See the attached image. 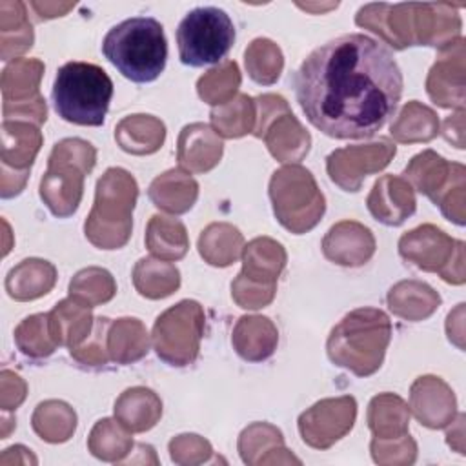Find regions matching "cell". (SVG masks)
<instances>
[{"mask_svg":"<svg viewBox=\"0 0 466 466\" xmlns=\"http://www.w3.org/2000/svg\"><path fill=\"white\" fill-rule=\"evenodd\" d=\"M306 118L333 138L373 137L393 116L402 73L377 40L350 33L313 49L293 76Z\"/></svg>","mask_w":466,"mask_h":466,"instance_id":"obj_1","label":"cell"},{"mask_svg":"<svg viewBox=\"0 0 466 466\" xmlns=\"http://www.w3.org/2000/svg\"><path fill=\"white\" fill-rule=\"evenodd\" d=\"M102 53L127 80L153 82L166 67L164 27L151 16L127 18L107 31L102 40Z\"/></svg>","mask_w":466,"mask_h":466,"instance_id":"obj_2","label":"cell"},{"mask_svg":"<svg viewBox=\"0 0 466 466\" xmlns=\"http://www.w3.org/2000/svg\"><path fill=\"white\" fill-rule=\"evenodd\" d=\"M390 339L388 315L377 308H359L331 329L326 350L333 364L359 377H368L382 366Z\"/></svg>","mask_w":466,"mask_h":466,"instance_id":"obj_3","label":"cell"},{"mask_svg":"<svg viewBox=\"0 0 466 466\" xmlns=\"http://www.w3.org/2000/svg\"><path fill=\"white\" fill-rule=\"evenodd\" d=\"M138 186L122 167H109L96 182L95 204L84 224L87 240L100 249H118L131 235Z\"/></svg>","mask_w":466,"mask_h":466,"instance_id":"obj_4","label":"cell"},{"mask_svg":"<svg viewBox=\"0 0 466 466\" xmlns=\"http://www.w3.org/2000/svg\"><path fill=\"white\" fill-rule=\"evenodd\" d=\"M113 96L107 73L89 62H67L56 71L53 84L55 111L76 126H102Z\"/></svg>","mask_w":466,"mask_h":466,"instance_id":"obj_5","label":"cell"},{"mask_svg":"<svg viewBox=\"0 0 466 466\" xmlns=\"http://www.w3.org/2000/svg\"><path fill=\"white\" fill-rule=\"evenodd\" d=\"M95 160V147L82 138H64L55 144L40 180V197L55 217L66 218L78 209L84 177L91 173Z\"/></svg>","mask_w":466,"mask_h":466,"instance_id":"obj_6","label":"cell"},{"mask_svg":"<svg viewBox=\"0 0 466 466\" xmlns=\"http://www.w3.org/2000/svg\"><path fill=\"white\" fill-rule=\"evenodd\" d=\"M269 198L277 220L297 235L313 229L326 209L324 195L313 175L299 164L284 166L273 173Z\"/></svg>","mask_w":466,"mask_h":466,"instance_id":"obj_7","label":"cell"},{"mask_svg":"<svg viewBox=\"0 0 466 466\" xmlns=\"http://www.w3.org/2000/svg\"><path fill=\"white\" fill-rule=\"evenodd\" d=\"M235 42V25L224 9L206 5L189 11L178 24L180 62L202 67L220 62Z\"/></svg>","mask_w":466,"mask_h":466,"instance_id":"obj_8","label":"cell"},{"mask_svg":"<svg viewBox=\"0 0 466 466\" xmlns=\"http://www.w3.org/2000/svg\"><path fill=\"white\" fill-rule=\"evenodd\" d=\"M404 178L426 195L435 206H441L442 215L455 222L464 224V189L466 169L462 164L448 162L431 149L415 155L404 169Z\"/></svg>","mask_w":466,"mask_h":466,"instance_id":"obj_9","label":"cell"},{"mask_svg":"<svg viewBox=\"0 0 466 466\" xmlns=\"http://www.w3.org/2000/svg\"><path fill=\"white\" fill-rule=\"evenodd\" d=\"M204 309L197 300H180L153 324V348L169 366H189L197 360L200 351V339L204 333Z\"/></svg>","mask_w":466,"mask_h":466,"instance_id":"obj_10","label":"cell"},{"mask_svg":"<svg viewBox=\"0 0 466 466\" xmlns=\"http://www.w3.org/2000/svg\"><path fill=\"white\" fill-rule=\"evenodd\" d=\"M257 122L253 135L264 138L269 153L280 162H299L309 151L311 137L291 113L280 95H260L255 98Z\"/></svg>","mask_w":466,"mask_h":466,"instance_id":"obj_11","label":"cell"},{"mask_svg":"<svg viewBox=\"0 0 466 466\" xmlns=\"http://www.w3.org/2000/svg\"><path fill=\"white\" fill-rule=\"evenodd\" d=\"M44 64L36 58H15L2 71V96L5 120L25 118L42 124L47 118L46 100L38 93Z\"/></svg>","mask_w":466,"mask_h":466,"instance_id":"obj_12","label":"cell"},{"mask_svg":"<svg viewBox=\"0 0 466 466\" xmlns=\"http://www.w3.org/2000/svg\"><path fill=\"white\" fill-rule=\"evenodd\" d=\"M397 147L388 138L371 144H359L335 149L326 158L329 178L344 191H359L362 180L384 169L395 157Z\"/></svg>","mask_w":466,"mask_h":466,"instance_id":"obj_13","label":"cell"},{"mask_svg":"<svg viewBox=\"0 0 466 466\" xmlns=\"http://www.w3.org/2000/svg\"><path fill=\"white\" fill-rule=\"evenodd\" d=\"M355 417L357 402L353 397L324 399L299 417V431L308 446L326 450L353 428Z\"/></svg>","mask_w":466,"mask_h":466,"instance_id":"obj_14","label":"cell"},{"mask_svg":"<svg viewBox=\"0 0 466 466\" xmlns=\"http://www.w3.org/2000/svg\"><path fill=\"white\" fill-rule=\"evenodd\" d=\"M462 240H453L433 224H422L399 240V253L422 271L442 275L455 257Z\"/></svg>","mask_w":466,"mask_h":466,"instance_id":"obj_15","label":"cell"},{"mask_svg":"<svg viewBox=\"0 0 466 466\" xmlns=\"http://www.w3.org/2000/svg\"><path fill=\"white\" fill-rule=\"evenodd\" d=\"M355 24L373 31L393 49L417 46L415 4H368L359 9Z\"/></svg>","mask_w":466,"mask_h":466,"instance_id":"obj_16","label":"cell"},{"mask_svg":"<svg viewBox=\"0 0 466 466\" xmlns=\"http://www.w3.org/2000/svg\"><path fill=\"white\" fill-rule=\"evenodd\" d=\"M430 98L441 107L464 109V40L457 38L444 49L426 80Z\"/></svg>","mask_w":466,"mask_h":466,"instance_id":"obj_17","label":"cell"},{"mask_svg":"<svg viewBox=\"0 0 466 466\" xmlns=\"http://www.w3.org/2000/svg\"><path fill=\"white\" fill-rule=\"evenodd\" d=\"M410 408L417 420L431 430L444 428L455 417V395L439 377H419L410 390Z\"/></svg>","mask_w":466,"mask_h":466,"instance_id":"obj_18","label":"cell"},{"mask_svg":"<svg viewBox=\"0 0 466 466\" xmlns=\"http://www.w3.org/2000/svg\"><path fill=\"white\" fill-rule=\"evenodd\" d=\"M366 206L375 220L386 226H400L415 213L417 200L411 184L404 177H380L366 200Z\"/></svg>","mask_w":466,"mask_h":466,"instance_id":"obj_19","label":"cell"},{"mask_svg":"<svg viewBox=\"0 0 466 466\" xmlns=\"http://www.w3.org/2000/svg\"><path fill=\"white\" fill-rule=\"evenodd\" d=\"M322 253L339 266H362L375 253L373 233L360 222L342 220L329 228L322 240Z\"/></svg>","mask_w":466,"mask_h":466,"instance_id":"obj_20","label":"cell"},{"mask_svg":"<svg viewBox=\"0 0 466 466\" xmlns=\"http://www.w3.org/2000/svg\"><path fill=\"white\" fill-rule=\"evenodd\" d=\"M224 144L217 131L208 124L195 122L184 126L178 135L177 160L182 169L191 173H206L222 158Z\"/></svg>","mask_w":466,"mask_h":466,"instance_id":"obj_21","label":"cell"},{"mask_svg":"<svg viewBox=\"0 0 466 466\" xmlns=\"http://www.w3.org/2000/svg\"><path fill=\"white\" fill-rule=\"evenodd\" d=\"M461 33V16L451 4H415L417 46L444 49Z\"/></svg>","mask_w":466,"mask_h":466,"instance_id":"obj_22","label":"cell"},{"mask_svg":"<svg viewBox=\"0 0 466 466\" xmlns=\"http://www.w3.org/2000/svg\"><path fill=\"white\" fill-rule=\"evenodd\" d=\"M231 342L235 351L248 362H260L269 359L279 342L275 324L262 315L240 317L233 328Z\"/></svg>","mask_w":466,"mask_h":466,"instance_id":"obj_23","label":"cell"},{"mask_svg":"<svg viewBox=\"0 0 466 466\" xmlns=\"http://www.w3.org/2000/svg\"><path fill=\"white\" fill-rule=\"evenodd\" d=\"M49 331L58 346H67L69 350L80 346L93 331L95 319L91 308L75 300L64 299L47 313Z\"/></svg>","mask_w":466,"mask_h":466,"instance_id":"obj_24","label":"cell"},{"mask_svg":"<svg viewBox=\"0 0 466 466\" xmlns=\"http://www.w3.org/2000/svg\"><path fill=\"white\" fill-rule=\"evenodd\" d=\"M147 195L158 209L182 215L193 208L198 197V184L189 173L169 169L151 182Z\"/></svg>","mask_w":466,"mask_h":466,"instance_id":"obj_25","label":"cell"},{"mask_svg":"<svg viewBox=\"0 0 466 466\" xmlns=\"http://www.w3.org/2000/svg\"><path fill=\"white\" fill-rule=\"evenodd\" d=\"M286 251L282 244L269 237H257L242 249L240 275L260 284H277L284 266Z\"/></svg>","mask_w":466,"mask_h":466,"instance_id":"obj_26","label":"cell"},{"mask_svg":"<svg viewBox=\"0 0 466 466\" xmlns=\"http://www.w3.org/2000/svg\"><path fill=\"white\" fill-rule=\"evenodd\" d=\"M56 268L42 258H25L5 277V291L15 300H35L53 289Z\"/></svg>","mask_w":466,"mask_h":466,"instance_id":"obj_27","label":"cell"},{"mask_svg":"<svg viewBox=\"0 0 466 466\" xmlns=\"http://www.w3.org/2000/svg\"><path fill=\"white\" fill-rule=\"evenodd\" d=\"M42 146V133L36 124L25 120L2 122V164L25 171L35 162Z\"/></svg>","mask_w":466,"mask_h":466,"instance_id":"obj_28","label":"cell"},{"mask_svg":"<svg viewBox=\"0 0 466 466\" xmlns=\"http://www.w3.org/2000/svg\"><path fill=\"white\" fill-rule=\"evenodd\" d=\"M166 126L153 115H129L115 127L116 144L131 155H151L162 147Z\"/></svg>","mask_w":466,"mask_h":466,"instance_id":"obj_29","label":"cell"},{"mask_svg":"<svg viewBox=\"0 0 466 466\" xmlns=\"http://www.w3.org/2000/svg\"><path fill=\"white\" fill-rule=\"evenodd\" d=\"M162 415L158 395L142 386L126 390L115 402V417L129 431L151 430Z\"/></svg>","mask_w":466,"mask_h":466,"instance_id":"obj_30","label":"cell"},{"mask_svg":"<svg viewBox=\"0 0 466 466\" xmlns=\"http://www.w3.org/2000/svg\"><path fill=\"white\" fill-rule=\"evenodd\" d=\"M441 304L439 293L419 280H402L388 291L390 309L406 320L417 322L428 319Z\"/></svg>","mask_w":466,"mask_h":466,"instance_id":"obj_31","label":"cell"},{"mask_svg":"<svg viewBox=\"0 0 466 466\" xmlns=\"http://www.w3.org/2000/svg\"><path fill=\"white\" fill-rule=\"evenodd\" d=\"M107 353L116 364H131L149 351V337L146 326L138 319L124 317L113 320L107 329Z\"/></svg>","mask_w":466,"mask_h":466,"instance_id":"obj_32","label":"cell"},{"mask_svg":"<svg viewBox=\"0 0 466 466\" xmlns=\"http://www.w3.org/2000/svg\"><path fill=\"white\" fill-rule=\"evenodd\" d=\"M242 249V233L228 222L209 224L198 237V253L211 266L226 268L233 264L240 257Z\"/></svg>","mask_w":466,"mask_h":466,"instance_id":"obj_33","label":"cell"},{"mask_svg":"<svg viewBox=\"0 0 466 466\" xmlns=\"http://www.w3.org/2000/svg\"><path fill=\"white\" fill-rule=\"evenodd\" d=\"M410 410L393 393H380L368 406V426L375 439H397L408 433Z\"/></svg>","mask_w":466,"mask_h":466,"instance_id":"obj_34","label":"cell"},{"mask_svg":"<svg viewBox=\"0 0 466 466\" xmlns=\"http://www.w3.org/2000/svg\"><path fill=\"white\" fill-rule=\"evenodd\" d=\"M146 246L162 260H180L189 249L187 231L177 218L153 215L146 228Z\"/></svg>","mask_w":466,"mask_h":466,"instance_id":"obj_35","label":"cell"},{"mask_svg":"<svg viewBox=\"0 0 466 466\" xmlns=\"http://www.w3.org/2000/svg\"><path fill=\"white\" fill-rule=\"evenodd\" d=\"M133 284L142 297L157 300L178 289L180 273L169 260L146 257L133 268Z\"/></svg>","mask_w":466,"mask_h":466,"instance_id":"obj_36","label":"cell"},{"mask_svg":"<svg viewBox=\"0 0 466 466\" xmlns=\"http://www.w3.org/2000/svg\"><path fill=\"white\" fill-rule=\"evenodd\" d=\"M33 27L27 20L25 4L0 2V42L2 60L27 51L33 46Z\"/></svg>","mask_w":466,"mask_h":466,"instance_id":"obj_37","label":"cell"},{"mask_svg":"<svg viewBox=\"0 0 466 466\" xmlns=\"http://www.w3.org/2000/svg\"><path fill=\"white\" fill-rule=\"evenodd\" d=\"M209 118L218 137L238 138L253 133L257 122V104L251 96L238 95L229 102L213 107Z\"/></svg>","mask_w":466,"mask_h":466,"instance_id":"obj_38","label":"cell"},{"mask_svg":"<svg viewBox=\"0 0 466 466\" xmlns=\"http://www.w3.org/2000/svg\"><path fill=\"white\" fill-rule=\"evenodd\" d=\"M391 137L402 144L428 142L439 133V118L428 106L411 100L391 122Z\"/></svg>","mask_w":466,"mask_h":466,"instance_id":"obj_39","label":"cell"},{"mask_svg":"<svg viewBox=\"0 0 466 466\" xmlns=\"http://www.w3.org/2000/svg\"><path fill=\"white\" fill-rule=\"evenodd\" d=\"M31 424L35 433L46 442H66L76 428V413L62 400H46L33 411Z\"/></svg>","mask_w":466,"mask_h":466,"instance_id":"obj_40","label":"cell"},{"mask_svg":"<svg viewBox=\"0 0 466 466\" xmlns=\"http://www.w3.org/2000/svg\"><path fill=\"white\" fill-rule=\"evenodd\" d=\"M87 448L96 459L118 462L131 451L133 441L129 430L118 420L102 419L93 426L87 439Z\"/></svg>","mask_w":466,"mask_h":466,"instance_id":"obj_41","label":"cell"},{"mask_svg":"<svg viewBox=\"0 0 466 466\" xmlns=\"http://www.w3.org/2000/svg\"><path fill=\"white\" fill-rule=\"evenodd\" d=\"M116 293V284L111 273L104 268H86L80 269L69 282V297L95 308L98 304L109 302Z\"/></svg>","mask_w":466,"mask_h":466,"instance_id":"obj_42","label":"cell"},{"mask_svg":"<svg viewBox=\"0 0 466 466\" xmlns=\"http://www.w3.org/2000/svg\"><path fill=\"white\" fill-rule=\"evenodd\" d=\"M284 67L280 47L269 38H255L246 49V69L249 76L262 86H271L279 80Z\"/></svg>","mask_w":466,"mask_h":466,"instance_id":"obj_43","label":"cell"},{"mask_svg":"<svg viewBox=\"0 0 466 466\" xmlns=\"http://www.w3.org/2000/svg\"><path fill=\"white\" fill-rule=\"evenodd\" d=\"M238 87H240V71L237 62L233 60H228L209 69L197 82L198 96L215 107L235 98V93Z\"/></svg>","mask_w":466,"mask_h":466,"instance_id":"obj_44","label":"cell"},{"mask_svg":"<svg viewBox=\"0 0 466 466\" xmlns=\"http://www.w3.org/2000/svg\"><path fill=\"white\" fill-rule=\"evenodd\" d=\"M15 342L24 355L33 359L49 357L58 346L49 331L47 313L25 317L15 329Z\"/></svg>","mask_w":466,"mask_h":466,"instance_id":"obj_45","label":"cell"},{"mask_svg":"<svg viewBox=\"0 0 466 466\" xmlns=\"http://www.w3.org/2000/svg\"><path fill=\"white\" fill-rule=\"evenodd\" d=\"M284 450L282 433L266 422H255L248 426L238 437V451L246 464H255L257 455L273 453Z\"/></svg>","mask_w":466,"mask_h":466,"instance_id":"obj_46","label":"cell"},{"mask_svg":"<svg viewBox=\"0 0 466 466\" xmlns=\"http://www.w3.org/2000/svg\"><path fill=\"white\" fill-rule=\"evenodd\" d=\"M109 324H111V320L107 317L95 319L91 335L87 337L86 342L69 350L71 357L86 366H104L109 360L107 346H104V340H107Z\"/></svg>","mask_w":466,"mask_h":466,"instance_id":"obj_47","label":"cell"},{"mask_svg":"<svg viewBox=\"0 0 466 466\" xmlns=\"http://www.w3.org/2000/svg\"><path fill=\"white\" fill-rule=\"evenodd\" d=\"M371 455L375 462L382 464H411L417 455V444L415 441L406 433L397 439H375L370 444Z\"/></svg>","mask_w":466,"mask_h":466,"instance_id":"obj_48","label":"cell"},{"mask_svg":"<svg viewBox=\"0 0 466 466\" xmlns=\"http://www.w3.org/2000/svg\"><path fill=\"white\" fill-rule=\"evenodd\" d=\"M277 291V284H260L253 282L238 273L231 282V297L244 309H258L268 306Z\"/></svg>","mask_w":466,"mask_h":466,"instance_id":"obj_49","label":"cell"},{"mask_svg":"<svg viewBox=\"0 0 466 466\" xmlns=\"http://www.w3.org/2000/svg\"><path fill=\"white\" fill-rule=\"evenodd\" d=\"M169 451H171L173 462H178V464H187V462L191 464L193 462V457H191L193 453H197L206 462L208 455H211V446L200 435L184 433V435H178V437L171 439Z\"/></svg>","mask_w":466,"mask_h":466,"instance_id":"obj_50","label":"cell"},{"mask_svg":"<svg viewBox=\"0 0 466 466\" xmlns=\"http://www.w3.org/2000/svg\"><path fill=\"white\" fill-rule=\"evenodd\" d=\"M442 135L455 147H459V149L464 147V109H459L455 115H450L444 120Z\"/></svg>","mask_w":466,"mask_h":466,"instance_id":"obj_51","label":"cell"},{"mask_svg":"<svg viewBox=\"0 0 466 466\" xmlns=\"http://www.w3.org/2000/svg\"><path fill=\"white\" fill-rule=\"evenodd\" d=\"M29 5L36 11L38 18H44V20L64 16L69 9L75 7V4H71V2H67V4H62V2H31Z\"/></svg>","mask_w":466,"mask_h":466,"instance_id":"obj_52","label":"cell"},{"mask_svg":"<svg viewBox=\"0 0 466 466\" xmlns=\"http://www.w3.org/2000/svg\"><path fill=\"white\" fill-rule=\"evenodd\" d=\"M337 5H339V4H328V5H320V7H319V5H309V4H299L300 9H308V11H319V9H320V11H326V9H331V7H337Z\"/></svg>","mask_w":466,"mask_h":466,"instance_id":"obj_53","label":"cell"}]
</instances>
